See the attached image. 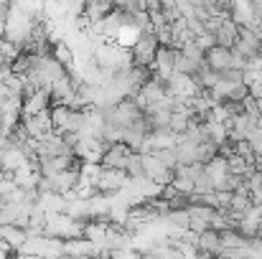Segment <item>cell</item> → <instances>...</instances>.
I'll return each mask as SVG.
<instances>
[{
  "label": "cell",
  "mask_w": 262,
  "mask_h": 259,
  "mask_svg": "<svg viewBox=\"0 0 262 259\" xmlns=\"http://www.w3.org/2000/svg\"><path fill=\"white\" fill-rule=\"evenodd\" d=\"M67 72H69V69L61 66V64L54 59V54H49V56H36L33 69H31V74H28L26 79L36 86L38 91H51V86L56 84Z\"/></svg>",
  "instance_id": "6da1fadb"
},
{
  "label": "cell",
  "mask_w": 262,
  "mask_h": 259,
  "mask_svg": "<svg viewBox=\"0 0 262 259\" xmlns=\"http://www.w3.org/2000/svg\"><path fill=\"white\" fill-rule=\"evenodd\" d=\"M158 49H161V41H158V36H156L153 28L138 33V41H135L133 49H130L133 64H135V66H143V69H153L156 56H158Z\"/></svg>",
  "instance_id": "7a4b0ae2"
},
{
  "label": "cell",
  "mask_w": 262,
  "mask_h": 259,
  "mask_svg": "<svg viewBox=\"0 0 262 259\" xmlns=\"http://www.w3.org/2000/svg\"><path fill=\"white\" fill-rule=\"evenodd\" d=\"M206 66L214 72V74H224L229 69H239L245 72L247 69V61H242L232 49H224V46H214L206 51Z\"/></svg>",
  "instance_id": "3957f363"
},
{
  "label": "cell",
  "mask_w": 262,
  "mask_h": 259,
  "mask_svg": "<svg viewBox=\"0 0 262 259\" xmlns=\"http://www.w3.org/2000/svg\"><path fill=\"white\" fill-rule=\"evenodd\" d=\"M242 61H255V59H260L262 56V36L257 33V28H242V33H239V41H237V46L232 49Z\"/></svg>",
  "instance_id": "277c9868"
},
{
  "label": "cell",
  "mask_w": 262,
  "mask_h": 259,
  "mask_svg": "<svg viewBox=\"0 0 262 259\" xmlns=\"http://www.w3.org/2000/svg\"><path fill=\"white\" fill-rule=\"evenodd\" d=\"M130 178L125 171H110V168H102L99 178H97V193L112 198V196H120L125 188H127Z\"/></svg>",
  "instance_id": "5b68a950"
},
{
  "label": "cell",
  "mask_w": 262,
  "mask_h": 259,
  "mask_svg": "<svg viewBox=\"0 0 262 259\" xmlns=\"http://www.w3.org/2000/svg\"><path fill=\"white\" fill-rule=\"evenodd\" d=\"M20 125H23V130H26L28 140H43L46 135H51V132H54L51 109H49V112H43V114H36V117H26V120H20Z\"/></svg>",
  "instance_id": "8992f818"
},
{
  "label": "cell",
  "mask_w": 262,
  "mask_h": 259,
  "mask_svg": "<svg viewBox=\"0 0 262 259\" xmlns=\"http://www.w3.org/2000/svg\"><path fill=\"white\" fill-rule=\"evenodd\" d=\"M133 150L125 145V143H115L107 148V153L102 155V168H110V171H125L127 168V160H130Z\"/></svg>",
  "instance_id": "52a82bcc"
},
{
  "label": "cell",
  "mask_w": 262,
  "mask_h": 259,
  "mask_svg": "<svg viewBox=\"0 0 262 259\" xmlns=\"http://www.w3.org/2000/svg\"><path fill=\"white\" fill-rule=\"evenodd\" d=\"M176 56H178V49L173 46H161L158 49V56H156V64H153V74H158L161 79H171L176 72Z\"/></svg>",
  "instance_id": "ba28073f"
},
{
  "label": "cell",
  "mask_w": 262,
  "mask_h": 259,
  "mask_svg": "<svg viewBox=\"0 0 262 259\" xmlns=\"http://www.w3.org/2000/svg\"><path fill=\"white\" fill-rule=\"evenodd\" d=\"M196 252L199 254H211V257H222L224 254V247H222V234L216 229H209L204 234L196 237Z\"/></svg>",
  "instance_id": "9c48e42d"
},
{
  "label": "cell",
  "mask_w": 262,
  "mask_h": 259,
  "mask_svg": "<svg viewBox=\"0 0 262 259\" xmlns=\"http://www.w3.org/2000/svg\"><path fill=\"white\" fill-rule=\"evenodd\" d=\"M255 208V203H252V196H250V191L247 188H239L237 193H232V201H229V216L234 219V221H239V219H245L250 211Z\"/></svg>",
  "instance_id": "30bf717a"
},
{
  "label": "cell",
  "mask_w": 262,
  "mask_h": 259,
  "mask_svg": "<svg viewBox=\"0 0 262 259\" xmlns=\"http://www.w3.org/2000/svg\"><path fill=\"white\" fill-rule=\"evenodd\" d=\"M176 158H178V166H196L199 163V145L186 140V137H178L176 143Z\"/></svg>",
  "instance_id": "8fae6325"
},
{
  "label": "cell",
  "mask_w": 262,
  "mask_h": 259,
  "mask_svg": "<svg viewBox=\"0 0 262 259\" xmlns=\"http://www.w3.org/2000/svg\"><path fill=\"white\" fill-rule=\"evenodd\" d=\"M125 173H127L130 180H143V178H145V158H143L140 153H133L130 160H127Z\"/></svg>",
  "instance_id": "7c38bea8"
},
{
  "label": "cell",
  "mask_w": 262,
  "mask_h": 259,
  "mask_svg": "<svg viewBox=\"0 0 262 259\" xmlns=\"http://www.w3.org/2000/svg\"><path fill=\"white\" fill-rule=\"evenodd\" d=\"M214 216H216V208H211V206L193 203V206L188 208V219H191V221H201V224H209V226H211Z\"/></svg>",
  "instance_id": "4fadbf2b"
},
{
  "label": "cell",
  "mask_w": 262,
  "mask_h": 259,
  "mask_svg": "<svg viewBox=\"0 0 262 259\" xmlns=\"http://www.w3.org/2000/svg\"><path fill=\"white\" fill-rule=\"evenodd\" d=\"M222 234V247H224V252H232V249H242V247H247L250 242L247 239H242L234 229H227V231H219Z\"/></svg>",
  "instance_id": "5bb4252c"
},
{
  "label": "cell",
  "mask_w": 262,
  "mask_h": 259,
  "mask_svg": "<svg viewBox=\"0 0 262 259\" xmlns=\"http://www.w3.org/2000/svg\"><path fill=\"white\" fill-rule=\"evenodd\" d=\"M156 36H158L161 46H173V26H171V23H166V26L156 28Z\"/></svg>",
  "instance_id": "9a60e30c"
},
{
  "label": "cell",
  "mask_w": 262,
  "mask_h": 259,
  "mask_svg": "<svg viewBox=\"0 0 262 259\" xmlns=\"http://www.w3.org/2000/svg\"><path fill=\"white\" fill-rule=\"evenodd\" d=\"M8 20H10V5H8V3H0V38L5 36Z\"/></svg>",
  "instance_id": "2e32d148"
},
{
  "label": "cell",
  "mask_w": 262,
  "mask_h": 259,
  "mask_svg": "<svg viewBox=\"0 0 262 259\" xmlns=\"http://www.w3.org/2000/svg\"><path fill=\"white\" fill-rule=\"evenodd\" d=\"M250 145H252V153H255V158H262V127L250 137Z\"/></svg>",
  "instance_id": "e0dca14e"
},
{
  "label": "cell",
  "mask_w": 262,
  "mask_h": 259,
  "mask_svg": "<svg viewBox=\"0 0 262 259\" xmlns=\"http://www.w3.org/2000/svg\"><path fill=\"white\" fill-rule=\"evenodd\" d=\"M110 259H143V254L138 249H125V252H115L110 254Z\"/></svg>",
  "instance_id": "ac0fdd59"
}]
</instances>
